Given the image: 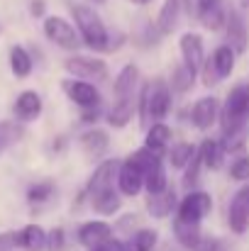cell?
Wrapping results in <instances>:
<instances>
[{"instance_id":"1","label":"cell","mask_w":249,"mask_h":251,"mask_svg":"<svg viewBox=\"0 0 249 251\" xmlns=\"http://www.w3.org/2000/svg\"><path fill=\"white\" fill-rule=\"evenodd\" d=\"M71 15H74L81 42L90 51H110V32L105 22L100 20V15L93 10V5L76 2L71 5Z\"/></svg>"},{"instance_id":"2","label":"cell","mask_w":249,"mask_h":251,"mask_svg":"<svg viewBox=\"0 0 249 251\" xmlns=\"http://www.w3.org/2000/svg\"><path fill=\"white\" fill-rule=\"evenodd\" d=\"M171 88L164 81H154V83H147L139 93V117H142V125L149 127V122H164L171 112Z\"/></svg>"},{"instance_id":"3","label":"cell","mask_w":249,"mask_h":251,"mask_svg":"<svg viewBox=\"0 0 249 251\" xmlns=\"http://www.w3.org/2000/svg\"><path fill=\"white\" fill-rule=\"evenodd\" d=\"M220 127H222V134L249 127V81H242L230 90L220 110Z\"/></svg>"},{"instance_id":"4","label":"cell","mask_w":249,"mask_h":251,"mask_svg":"<svg viewBox=\"0 0 249 251\" xmlns=\"http://www.w3.org/2000/svg\"><path fill=\"white\" fill-rule=\"evenodd\" d=\"M235 64H237V54H235V49H232L230 44H220V47L213 51V56L205 59V64H203V69H200L203 83L210 88V85H215V83H220V81H225V78H230L232 71H235Z\"/></svg>"},{"instance_id":"5","label":"cell","mask_w":249,"mask_h":251,"mask_svg":"<svg viewBox=\"0 0 249 251\" xmlns=\"http://www.w3.org/2000/svg\"><path fill=\"white\" fill-rule=\"evenodd\" d=\"M44 37L49 42H54L56 47L61 49H69V51H76L81 47V37H79V29L76 25H71L66 17L61 15H49L44 17Z\"/></svg>"},{"instance_id":"6","label":"cell","mask_w":249,"mask_h":251,"mask_svg":"<svg viewBox=\"0 0 249 251\" xmlns=\"http://www.w3.org/2000/svg\"><path fill=\"white\" fill-rule=\"evenodd\" d=\"M213 210V195L205 190H191L176 207V220L188 225H200Z\"/></svg>"},{"instance_id":"7","label":"cell","mask_w":249,"mask_h":251,"mask_svg":"<svg viewBox=\"0 0 249 251\" xmlns=\"http://www.w3.org/2000/svg\"><path fill=\"white\" fill-rule=\"evenodd\" d=\"M64 69L66 74H71L74 78L79 81H105L108 78V64L98 56H81V54H74L64 61Z\"/></svg>"},{"instance_id":"8","label":"cell","mask_w":249,"mask_h":251,"mask_svg":"<svg viewBox=\"0 0 249 251\" xmlns=\"http://www.w3.org/2000/svg\"><path fill=\"white\" fill-rule=\"evenodd\" d=\"M117 188H120V195H125V198H137L144 190V171H142V166L132 156L120 161Z\"/></svg>"},{"instance_id":"9","label":"cell","mask_w":249,"mask_h":251,"mask_svg":"<svg viewBox=\"0 0 249 251\" xmlns=\"http://www.w3.org/2000/svg\"><path fill=\"white\" fill-rule=\"evenodd\" d=\"M178 51H181V64L188 66L193 74H200L205 64V47L203 37L198 32H183L178 39Z\"/></svg>"},{"instance_id":"10","label":"cell","mask_w":249,"mask_h":251,"mask_svg":"<svg viewBox=\"0 0 249 251\" xmlns=\"http://www.w3.org/2000/svg\"><path fill=\"white\" fill-rule=\"evenodd\" d=\"M117 171H120V161L117 159H108V161H100L95 171L90 173L88 183H85V195L88 198H95L105 190H112V185L117 183Z\"/></svg>"},{"instance_id":"11","label":"cell","mask_w":249,"mask_h":251,"mask_svg":"<svg viewBox=\"0 0 249 251\" xmlns=\"http://www.w3.org/2000/svg\"><path fill=\"white\" fill-rule=\"evenodd\" d=\"M64 93L69 95V100L74 102V105H79L81 110H90V107H100V102H103V95H100V90L95 88L93 83H88V81H74V78H66L64 83Z\"/></svg>"},{"instance_id":"12","label":"cell","mask_w":249,"mask_h":251,"mask_svg":"<svg viewBox=\"0 0 249 251\" xmlns=\"http://www.w3.org/2000/svg\"><path fill=\"white\" fill-rule=\"evenodd\" d=\"M225 29H227V44L235 49V54H245L249 49V29L245 22V15L240 7H230L227 10V20H225Z\"/></svg>"},{"instance_id":"13","label":"cell","mask_w":249,"mask_h":251,"mask_svg":"<svg viewBox=\"0 0 249 251\" xmlns=\"http://www.w3.org/2000/svg\"><path fill=\"white\" fill-rule=\"evenodd\" d=\"M218 120H220V102H218V98L203 95V98H198L193 102V107H191V122H193V127H198V129L205 132Z\"/></svg>"},{"instance_id":"14","label":"cell","mask_w":249,"mask_h":251,"mask_svg":"<svg viewBox=\"0 0 249 251\" xmlns=\"http://www.w3.org/2000/svg\"><path fill=\"white\" fill-rule=\"evenodd\" d=\"M188 12H191V0H166L162 5V10H159V15H157L159 32L162 34H171Z\"/></svg>"},{"instance_id":"15","label":"cell","mask_w":249,"mask_h":251,"mask_svg":"<svg viewBox=\"0 0 249 251\" xmlns=\"http://www.w3.org/2000/svg\"><path fill=\"white\" fill-rule=\"evenodd\" d=\"M44 110V102H42V95L37 90H22L15 102H12V115L17 122H34Z\"/></svg>"},{"instance_id":"16","label":"cell","mask_w":249,"mask_h":251,"mask_svg":"<svg viewBox=\"0 0 249 251\" xmlns=\"http://www.w3.org/2000/svg\"><path fill=\"white\" fill-rule=\"evenodd\" d=\"M227 225L235 234H245L249 229V193L247 185L235 193L230 207H227Z\"/></svg>"},{"instance_id":"17","label":"cell","mask_w":249,"mask_h":251,"mask_svg":"<svg viewBox=\"0 0 249 251\" xmlns=\"http://www.w3.org/2000/svg\"><path fill=\"white\" fill-rule=\"evenodd\" d=\"M76 239L79 244L85 247V249H93L98 244H105L112 239V227L103 220H90V222H83L76 232Z\"/></svg>"},{"instance_id":"18","label":"cell","mask_w":249,"mask_h":251,"mask_svg":"<svg viewBox=\"0 0 249 251\" xmlns=\"http://www.w3.org/2000/svg\"><path fill=\"white\" fill-rule=\"evenodd\" d=\"M79 144H81L83 154H85L88 159L98 161V159H103V156L108 154V149H110V134H108L105 129L93 127V129H85L81 137H79Z\"/></svg>"},{"instance_id":"19","label":"cell","mask_w":249,"mask_h":251,"mask_svg":"<svg viewBox=\"0 0 249 251\" xmlns=\"http://www.w3.org/2000/svg\"><path fill=\"white\" fill-rule=\"evenodd\" d=\"M139 78H142V74H139V69H137L135 64L122 66L120 74L115 76V83H112L115 98H117V100H122V98H135V88L139 85Z\"/></svg>"},{"instance_id":"20","label":"cell","mask_w":249,"mask_h":251,"mask_svg":"<svg viewBox=\"0 0 249 251\" xmlns=\"http://www.w3.org/2000/svg\"><path fill=\"white\" fill-rule=\"evenodd\" d=\"M171 139H173L171 127L164 125V122H154V125H149V127H147L144 147H147V149H152L154 154L164 156L166 151H168V147H171Z\"/></svg>"},{"instance_id":"21","label":"cell","mask_w":249,"mask_h":251,"mask_svg":"<svg viewBox=\"0 0 249 251\" xmlns=\"http://www.w3.org/2000/svg\"><path fill=\"white\" fill-rule=\"evenodd\" d=\"M176 207H178V200H176V190L173 188H166L162 193H154V195L147 198V210L157 220H166Z\"/></svg>"},{"instance_id":"22","label":"cell","mask_w":249,"mask_h":251,"mask_svg":"<svg viewBox=\"0 0 249 251\" xmlns=\"http://www.w3.org/2000/svg\"><path fill=\"white\" fill-rule=\"evenodd\" d=\"M12 244L25 251H42L47 247V232L39 225H27L17 234H12Z\"/></svg>"},{"instance_id":"23","label":"cell","mask_w":249,"mask_h":251,"mask_svg":"<svg viewBox=\"0 0 249 251\" xmlns=\"http://www.w3.org/2000/svg\"><path fill=\"white\" fill-rule=\"evenodd\" d=\"M135 107H137V100L135 98H122V100H115L112 107L108 110V125L112 129H125L132 117H135Z\"/></svg>"},{"instance_id":"24","label":"cell","mask_w":249,"mask_h":251,"mask_svg":"<svg viewBox=\"0 0 249 251\" xmlns=\"http://www.w3.org/2000/svg\"><path fill=\"white\" fill-rule=\"evenodd\" d=\"M225 147L220 139H203L200 147H198V156L203 161V166L210 168V171H220L225 164Z\"/></svg>"},{"instance_id":"25","label":"cell","mask_w":249,"mask_h":251,"mask_svg":"<svg viewBox=\"0 0 249 251\" xmlns=\"http://www.w3.org/2000/svg\"><path fill=\"white\" fill-rule=\"evenodd\" d=\"M173 237L183 249L188 251H195L203 242L200 225H188V222H181V220H173Z\"/></svg>"},{"instance_id":"26","label":"cell","mask_w":249,"mask_h":251,"mask_svg":"<svg viewBox=\"0 0 249 251\" xmlns=\"http://www.w3.org/2000/svg\"><path fill=\"white\" fill-rule=\"evenodd\" d=\"M10 71L15 78H29L32 71H34V61L29 56V51L20 44H15L10 49Z\"/></svg>"},{"instance_id":"27","label":"cell","mask_w":249,"mask_h":251,"mask_svg":"<svg viewBox=\"0 0 249 251\" xmlns=\"http://www.w3.org/2000/svg\"><path fill=\"white\" fill-rule=\"evenodd\" d=\"M90 200V205H93V210L98 212V215H103V217H112L115 212H120V207H122V198H120V193L112 188V190H105V193H100V195H95V198H88Z\"/></svg>"},{"instance_id":"28","label":"cell","mask_w":249,"mask_h":251,"mask_svg":"<svg viewBox=\"0 0 249 251\" xmlns=\"http://www.w3.org/2000/svg\"><path fill=\"white\" fill-rule=\"evenodd\" d=\"M195 154H198V149H195L191 142H176V144L168 147L166 161L171 164V168H186Z\"/></svg>"},{"instance_id":"29","label":"cell","mask_w":249,"mask_h":251,"mask_svg":"<svg viewBox=\"0 0 249 251\" xmlns=\"http://www.w3.org/2000/svg\"><path fill=\"white\" fill-rule=\"evenodd\" d=\"M159 242V232L157 229H137L127 242L122 251H152Z\"/></svg>"},{"instance_id":"30","label":"cell","mask_w":249,"mask_h":251,"mask_svg":"<svg viewBox=\"0 0 249 251\" xmlns=\"http://www.w3.org/2000/svg\"><path fill=\"white\" fill-rule=\"evenodd\" d=\"M25 139V125L15 120H0V151Z\"/></svg>"},{"instance_id":"31","label":"cell","mask_w":249,"mask_h":251,"mask_svg":"<svg viewBox=\"0 0 249 251\" xmlns=\"http://www.w3.org/2000/svg\"><path fill=\"white\" fill-rule=\"evenodd\" d=\"M166 188H168V183H166L164 159H162V161H157L154 166L144 173V190H147L149 195H154V193H162Z\"/></svg>"},{"instance_id":"32","label":"cell","mask_w":249,"mask_h":251,"mask_svg":"<svg viewBox=\"0 0 249 251\" xmlns=\"http://www.w3.org/2000/svg\"><path fill=\"white\" fill-rule=\"evenodd\" d=\"M195 76L198 74H193L188 66H176L173 69V74H171V90H176V93H188L191 88H193V83H195Z\"/></svg>"},{"instance_id":"33","label":"cell","mask_w":249,"mask_h":251,"mask_svg":"<svg viewBox=\"0 0 249 251\" xmlns=\"http://www.w3.org/2000/svg\"><path fill=\"white\" fill-rule=\"evenodd\" d=\"M220 142H222L225 151H230V154H242L249 142V127L235 129V132H230V134H222Z\"/></svg>"},{"instance_id":"34","label":"cell","mask_w":249,"mask_h":251,"mask_svg":"<svg viewBox=\"0 0 249 251\" xmlns=\"http://www.w3.org/2000/svg\"><path fill=\"white\" fill-rule=\"evenodd\" d=\"M198 17H200V22H203V27H205V29H210V32H218V29H222V27H225L227 10H225L222 5H215V7H210V10L200 12Z\"/></svg>"},{"instance_id":"35","label":"cell","mask_w":249,"mask_h":251,"mask_svg":"<svg viewBox=\"0 0 249 251\" xmlns=\"http://www.w3.org/2000/svg\"><path fill=\"white\" fill-rule=\"evenodd\" d=\"M54 183L52 180H39V183H34V185H29V190H27V200L32 202V205H39V202H47L52 195H54Z\"/></svg>"},{"instance_id":"36","label":"cell","mask_w":249,"mask_h":251,"mask_svg":"<svg viewBox=\"0 0 249 251\" xmlns=\"http://www.w3.org/2000/svg\"><path fill=\"white\" fill-rule=\"evenodd\" d=\"M230 178L237 183H249V154H240L230 164Z\"/></svg>"},{"instance_id":"37","label":"cell","mask_w":249,"mask_h":251,"mask_svg":"<svg viewBox=\"0 0 249 251\" xmlns=\"http://www.w3.org/2000/svg\"><path fill=\"white\" fill-rule=\"evenodd\" d=\"M200 166H203V161H200V156L195 154V156L191 159V164L183 168V171H186V173H183V183H186V188H191V185L198 183V178H200Z\"/></svg>"},{"instance_id":"38","label":"cell","mask_w":249,"mask_h":251,"mask_svg":"<svg viewBox=\"0 0 249 251\" xmlns=\"http://www.w3.org/2000/svg\"><path fill=\"white\" fill-rule=\"evenodd\" d=\"M64 242H66V234L61 227H54L49 234H47V249L49 251H61L64 249Z\"/></svg>"},{"instance_id":"39","label":"cell","mask_w":249,"mask_h":251,"mask_svg":"<svg viewBox=\"0 0 249 251\" xmlns=\"http://www.w3.org/2000/svg\"><path fill=\"white\" fill-rule=\"evenodd\" d=\"M122 242H117V239H110V242H105V244H98V247H93V249L88 251H122Z\"/></svg>"},{"instance_id":"40","label":"cell","mask_w":249,"mask_h":251,"mask_svg":"<svg viewBox=\"0 0 249 251\" xmlns=\"http://www.w3.org/2000/svg\"><path fill=\"white\" fill-rule=\"evenodd\" d=\"M98 117H100V107H90V110H81V120L85 125H93V122H98Z\"/></svg>"},{"instance_id":"41","label":"cell","mask_w":249,"mask_h":251,"mask_svg":"<svg viewBox=\"0 0 249 251\" xmlns=\"http://www.w3.org/2000/svg\"><path fill=\"white\" fill-rule=\"evenodd\" d=\"M29 12H32L34 17H44V12H47V2H44V0H32Z\"/></svg>"},{"instance_id":"42","label":"cell","mask_w":249,"mask_h":251,"mask_svg":"<svg viewBox=\"0 0 249 251\" xmlns=\"http://www.w3.org/2000/svg\"><path fill=\"white\" fill-rule=\"evenodd\" d=\"M215 5H222V0H198V15L210 10V7H215Z\"/></svg>"},{"instance_id":"43","label":"cell","mask_w":249,"mask_h":251,"mask_svg":"<svg viewBox=\"0 0 249 251\" xmlns=\"http://www.w3.org/2000/svg\"><path fill=\"white\" fill-rule=\"evenodd\" d=\"M130 2H132V5H139V7H144V5H149L152 0H130Z\"/></svg>"},{"instance_id":"44","label":"cell","mask_w":249,"mask_h":251,"mask_svg":"<svg viewBox=\"0 0 249 251\" xmlns=\"http://www.w3.org/2000/svg\"><path fill=\"white\" fill-rule=\"evenodd\" d=\"M240 5H242V7H249V0H240Z\"/></svg>"},{"instance_id":"45","label":"cell","mask_w":249,"mask_h":251,"mask_svg":"<svg viewBox=\"0 0 249 251\" xmlns=\"http://www.w3.org/2000/svg\"><path fill=\"white\" fill-rule=\"evenodd\" d=\"M90 2H95V5H100V2H105V0H90Z\"/></svg>"},{"instance_id":"46","label":"cell","mask_w":249,"mask_h":251,"mask_svg":"<svg viewBox=\"0 0 249 251\" xmlns=\"http://www.w3.org/2000/svg\"><path fill=\"white\" fill-rule=\"evenodd\" d=\"M247 193H249V185H247Z\"/></svg>"}]
</instances>
